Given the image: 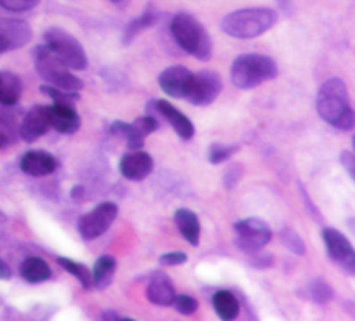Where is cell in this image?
I'll return each mask as SVG.
<instances>
[{"mask_svg": "<svg viewBox=\"0 0 355 321\" xmlns=\"http://www.w3.org/2000/svg\"><path fill=\"white\" fill-rule=\"evenodd\" d=\"M174 309L178 311L180 314H185V316H190V314H194L198 311L199 304L196 298L189 297V295H174L173 304H171Z\"/></svg>", "mask_w": 355, "mask_h": 321, "instance_id": "4dcf8cb0", "label": "cell"}, {"mask_svg": "<svg viewBox=\"0 0 355 321\" xmlns=\"http://www.w3.org/2000/svg\"><path fill=\"white\" fill-rule=\"evenodd\" d=\"M322 236H323V243H325V249H327L332 261H334L339 268H343L348 275H354L355 252L350 240H348L343 233H339L338 229H332V227L323 229Z\"/></svg>", "mask_w": 355, "mask_h": 321, "instance_id": "30bf717a", "label": "cell"}, {"mask_svg": "<svg viewBox=\"0 0 355 321\" xmlns=\"http://www.w3.org/2000/svg\"><path fill=\"white\" fill-rule=\"evenodd\" d=\"M153 167V158L142 149H132L130 153L123 155L121 162H119V171H121L123 177L130 181L146 180L151 174Z\"/></svg>", "mask_w": 355, "mask_h": 321, "instance_id": "5bb4252c", "label": "cell"}, {"mask_svg": "<svg viewBox=\"0 0 355 321\" xmlns=\"http://www.w3.org/2000/svg\"><path fill=\"white\" fill-rule=\"evenodd\" d=\"M226 180H224V185H226V189H233L236 183H239L240 180V165L239 164H234L231 169H227L226 173Z\"/></svg>", "mask_w": 355, "mask_h": 321, "instance_id": "d590c367", "label": "cell"}, {"mask_svg": "<svg viewBox=\"0 0 355 321\" xmlns=\"http://www.w3.org/2000/svg\"><path fill=\"white\" fill-rule=\"evenodd\" d=\"M17 125V114L9 110V105L0 103V128L11 132Z\"/></svg>", "mask_w": 355, "mask_h": 321, "instance_id": "836d02e7", "label": "cell"}, {"mask_svg": "<svg viewBox=\"0 0 355 321\" xmlns=\"http://www.w3.org/2000/svg\"><path fill=\"white\" fill-rule=\"evenodd\" d=\"M33 59L37 75L41 76V80H44V84L64 89V91H73V93H78L84 87V82L73 75L71 69L46 44H40L34 49Z\"/></svg>", "mask_w": 355, "mask_h": 321, "instance_id": "5b68a950", "label": "cell"}, {"mask_svg": "<svg viewBox=\"0 0 355 321\" xmlns=\"http://www.w3.org/2000/svg\"><path fill=\"white\" fill-rule=\"evenodd\" d=\"M52 126H50L49 109L43 107V105H36V107H33V109L25 114L18 132H20V137L25 142H36Z\"/></svg>", "mask_w": 355, "mask_h": 321, "instance_id": "9a60e30c", "label": "cell"}, {"mask_svg": "<svg viewBox=\"0 0 355 321\" xmlns=\"http://www.w3.org/2000/svg\"><path fill=\"white\" fill-rule=\"evenodd\" d=\"M316 110L331 126L350 132L355 126V112L352 109L348 87L341 78H329L320 87L316 96Z\"/></svg>", "mask_w": 355, "mask_h": 321, "instance_id": "6da1fadb", "label": "cell"}, {"mask_svg": "<svg viewBox=\"0 0 355 321\" xmlns=\"http://www.w3.org/2000/svg\"><path fill=\"white\" fill-rule=\"evenodd\" d=\"M11 277V268L0 259V279H9Z\"/></svg>", "mask_w": 355, "mask_h": 321, "instance_id": "f35d334b", "label": "cell"}, {"mask_svg": "<svg viewBox=\"0 0 355 321\" xmlns=\"http://www.w3.org/2000/svg\"><path fill=\"white\" fill-rule=\"evenodd\" d=\"M155 21H157V15H155L153 11H146L144 15H141V17H137L135 20L130 21L125 28V36H123L125 44L132 43V41L135 40V36H139L142 31H146V28H150L151 25H155Z\"/></svg>", "mask_w": 355, "mask_h": 321, "instance_id": "484cf974", "label": "cell"}, {"mask_svg": "<svg viewBox=\"0 0 355 321\" xmlns=\"http://www.w3.org/2000/svg\"><path fill=\"white\" fill-rule=\"evenodd\" d=\"M279 75L277 62L261 53H243L231 66V84L239 89H254Z\"/></svg>", "mask_w": 355, "mask_h": 321, "instance_id": "277c9868", "label": "cell"}, {"mask_svg": "<svg viewBox=\"0 0 355 321\" xmlns=\"http://www.w3.org/2000/svg\"><path fill=\"white\" fill-rule=\"evenodd\" d=\"M309 293L311 298L315 302H318V304H327V302H331L332 297H334V291H332L331 286L325 281H322V279H316V281L311 282Z\"/></svg>", "mask_w": 355, "mask_h": 321, "instance_id": "f1b7e54d", "label": "cell"}, {"mask_svg": "<svg viewBox=\"0 0 355 321\" xmlns=\"http://www.w3.org/2000/svg\"><path fill=\"white\" fill-rule=\"evenodd\" d=\"M148 109L155 110L158 116L164 117V119L173 126V130L178 133V137H180L182 141H190V139L194 137L196 130L194 125L190 123L189 117H187L185 114L180 112V110H178L174 105H171L167 100L151 101V103L148 105Z\"/></svg>", "mask_w": 355, "mask_h": 321, "instance_id": "4fadbf2b", "label": "cell"}, {"mask_svg": "<svg viewBox=\"0 0 355 321\" xmlns=\"http://www.w3.org/2000/svg\"><path fill=\"white\" fill-rule=\"evenodd\" d=\"M44 44L55 53L59 59L68 66L69 69H87L89 59L85 55L84 46L80 44V41L77 37L69 34L68 31L61 27H50L44 31L43 34Z\"/></svg>", "mask_w": 355, "mask_h": 321, "instance_id": "8992f818", "label": "cell"}, {"mask_svg": "<svg viewBox=\"0 0 355 321\" xmlns=\"http://www.w3.org/2000/svg\"><path fill=\"white\" fill-rule=\"evenodd\" d=\"M110 133L125 139L130 149L144 148V137L135 130V126L128 125V123H125V121H114L112 125H110Z\"/></svg>", "mask_w": 355, "mask_h": 321, "instance_id": "cb8c5ba5", "label": "cell"}, {"mask_svg": "<svg viewBox=\"0 0 355 321\" xmlns=\"http://www.w3.org/2000/svg\"><path fill=\"white\" fill-rule=\"evenodd\" d=\"M41 0H0V8L11 12H25L36 8Z\"/></svg>", "mask_w": 355, "mask_h": 321, "instance_id": "1f68e13d", "label": "cell"}, {"mask_svg": "<svg viewBox=\"0 0 355 321\" xmlns=\"http://www.w3.org/2000/svg\"><path fill=\"white\" fill-rule=\"evenodd\" d=\"M339 160H341V165H345V169L348 171V176L354 177V165H355V158L354 155H352L350 151H345L341 153V157H339Z\"/></svg>", "mask_w": 355, "mask_h": 321, "instance_id": "8d00e7d4", "label": "cell"}, {"mask_svg": "<svg viewBox=\"0 0 355 321\" xmlns=\"http://www.w3.org/2000/svg\"><path fill=\"white\" fill-rule=\"evenodd\" d=\"M214 302V309L215 313L218 314V318L224 321H231L234 318H239L240 314V302L239 298L234 297L231 291H226V289H220L211 298Z\"/></svg>", "mask_w": 355, "mask_h": 321, "instance_id": "44dd1931", "label": "cell"}, {"mask_svg": "<svg viewBox=\"0 0 355 321\" xmlns=\"http://www.w3.org/2000/svg\"><path fill=\"white\" fill-rule=\"evenodd\" d=\"M132 125L135 126V130H137V132L141 133L142 137L150 135V133H153L155 130L158 128L157 117H153V116H144V117H137V119L133 121Z\"/></svg>", "mask_w": 355, "mask_h": 321, "instance_id": "d6a6232c", "label": "cell"}, {"mask_svg": "<svg viewBox=\"0 0 355 321\" xmlns=\"http://www.w3.org/2000/svg\"><path fill=\"white\" fill-rule=\"evenodd\" d=\"M174 222H176V227L180 229L182 236L190 245L198 247L199 240H201V225H199L198 215L187 208H180L174 213Z\"/></svg>", "mask_w": 355, "mask_h": 321, "instance_id": "d6986e66", "label": "cell"}, {"mask_svg": "<svg viewBox=\"0 0 355 321\" xmlns=\"http://www.w3.org/2000/svg\"><path fill=\"white\" fill-rule=\"evenodd\" d=\"M277 24V12L270 8H245L222 18V33L236 40H252Z\"/></svg>", "mask_w": 355, "mask_h": 321, "instance_id": "7a4b0ae2", "label": "cell"}, {"mask_svg": "<svg viewBox=\"0 0 355 321\" xmlns=\"http://www.w3.org/2000/svg\"><path fill=\"white\" fill-rule=\"evenodd\" d=\"M281 240H283V243L286 245V249L291 250L293 254H299V256H304V254H306V243H304V240L300 238V234L295 233L293 229H283V231H281Z\"/></svg>", "mask_w": 355, "mask_h": 321, "instance_id": "f546056e", "label": "cell"}, {"mask_svg": "<svg viewBox=\"0 0 355 321\" xmlns=\"http://www.w3.org/2000/svg\"><path fill=\"white\" fill-rule=\"evenodd\" d=\"M33 40V28L27 21L0 17V53L25 46Z\"/></svg>", "mask_w": 355, "mask_h": 321, "instance_id": "7c38bea8", "label": "cell"}, {"mask_svg": "<svg viewBox=\"0 0 355 321\" xmlns=\"http://www.w3.org/2000/svg\"><path fill=\"white\" fill-rule=\"evenodd\" d=\"M80 192H82V186H75V189L71 190V197H73V199H77V201H80V199H82Z\"/></svg>", "mask_w": 355, "mask_h": 321, "instance_id": "60d3db41", "label": "cell"}, {"mask_svg": "<svg viewBox=\"0 0 355 321\" xmlns=\"http://www.w3.org/2000/svg\"><path fill=\"white\" fill-rule=\"evenodd\" d=\"M236 247L245 254H258L272 240V231L265 220L256 217L243 218L234 224Z\"/></svg>", "mask_w": 355, "mask_h": 321, "instance_id": "52a82bcc", "label": "cell"}, {"mask_svg": "<svg viewBox=\"0 0 355 321\" xmlns=\"http://www.w3.org/2000/svg\"><path fill=\"white\" fill-rule=\"evenodd\" d=\"M49 109L50 126L55 128L59 133L71 135L80 128V116L77 114L75 107L68 103H53Z\"/></svg>", "mask_w": 355, "mask_h": 321, "instance_id": "e0dca14e", "label": "cell"}, {"mask_svg": "<svg viewBox=\"0 0 355 321\" xmlns=\"http://www.w3.org/2000/svg\"><path fill=\"white\" fill-rule=\"evenodd\" d=\"M40 91L43 94H46L49 98H52L53 103H68L75 105L78 100H80V94L73 93V91H64V89H57L53 85L43 84L40 87Z\"/></svg>", "mask_w": 355, "mask_h": 321, "instance_id": "4316f807", "label": "cell"}, {"mask_svg": "<svg viewBox=\"0 0 355 321\" xmlns=\"http://www.w3.org/2000/svg\"><path fill=\"white\" fill-rule=\"evenodd\" d=\"M21 80L18 75L11 71H0V103L2 105H17L21 98Z\"/></svg>", "mask_w": 355, "mask_h": 321, "instance_id": "ffe728a7", "label": "cell"}, {"mask_svg": "<svg viewBox=\"0 0 355 321\" xmlns=\"http://www.w3.org/2000/svg\"><path fill=\"white\" fill-rule=\"evenodd\" d=\"M57 263H59V265H61L66 272L71 273L73 277L80 282L82 288L84 289L93 288V275H91V272H89L87 266L82 265V263H78V261H73V259H69V257H59V259H57Z\"/></svg>", "mask_w": 355, "mask_h": 321, "instance_id": "d4e9b609", "label": "cell"}, {"mask_svg": "<svg viewBox=\"0 0 355 321\" xmlns=\"http://www.w3.org/2000/svg\"><path fill=\"white\" fill-rule=\"evenodd\" d=\"M57 167H59L57 158L53 157V155H50V153L41 151V149L25 153L20 160V169L24 171L25 174L34 177L49 176V174L55 173Z\"/></svg>", "mask_w": 355, "mask_h": 321, "instance_id": "2e32d148", "label": "cell"}, {"mask_svg": "<svg viewBox=\"0 0 355 321\" xmlns=\"http://www.w3.org/2000/svg\"><path fill=\"white\" fill-rule=\"evenodd\" d=\"M279 2V8L283 9V11H286V15H291L293 12V2L291 0H277Z\"/></svg>", "mask_w": 355, "mask_h": 321, "instance_id": "74e56055", "label": "cell"}, {"mask_svg": "<svg viewBox=\"0 0 355 321\" xmlns=\"http://www.w3.org/2000/svg\"><path fill=\"white\" fill-rule=\"evenodd\" d=\"M222 76L214 69H202V71L194 73L192 87L187 96V100L196 107H206L211 105L222 93Z\"/></svg>", "mask_w": 355, "mask_h": 321, "instance_id": "9c48e42d", "label": "cell"}, {"mask_svg": "<svg viewBox=\"0 0 355 321\" xmlns=\"http://www.w3.org/2000/svg\"><path fill=\"white\" fill-rule=\"evenodd\" d=\"M20 275L31 284H40V282L49 281L52 270L41 257H27L20 266Z\"/></svg>", "mask_w": 355, "mask_h": 321, "instance_id": "603a6c76", "label": "cell"}, {"mask_svg": "<svg viewBox=\"0 0 355 321\" xmlns=\"http://www.w3.org/2000/svg\"><path fill=\"white\" fill-rule=\"evenodd\" d=\"M189 256L185 252H167V254H162L160 256V265L164 266H180L183 263H187Z\"/></svg>", "mask_w": 355, "mask_h": 321, "instance_id": "e575fe53", "label": "cell"}, {"mask_svg": "<svg viewBox=\"0 0 355 321\" xmlns=\"http://www.w3.org/2000/svg\"><path fill=\"white\" fill-rule=\"evenodd\" d=\"M174 295H176V291H174V286L171 282L169 275L164 272H155L150 277L148 288H146V297H148V300L155 305L167 307V305L173 304Z\"/></svg>", "mask_w": 355, "mask_h": 321, "instance_id": "ac0fdd59", "label": "cell"}, {"mask_svg": "<svg viewBox=\"0 0 355 321\" xmlns=\"http://www.w3.org/2000/svg\"><path fill=\"white\" fill-rule=\"evenodd\" d=\"M110 2H112V4H117V6L125 4V0H110Z\"/></svg>", "mask_w": 355, "mask_h": 321, "instance_id": "b9f144b4", "label": "cell"}, {"mask_svg": "<svg viewBox=\"0 0 355 321\" xmlns=\"http://www.w3.org/2000/svg\"><path fill=\"white\" fill-rule=\"evenodd\" d=\"M117 263L112 256L98 257L93 268V286L96 289H107L114 281Z\"/></svg>", "mask_w": 355, "mask_h": 321, "instance_id": "7402d4cb", "label": "cell"}, {"mask_svg": "<svg viewBox=\"0 0 355 321\" xmlns=\"http://www.w3.org/2000/svg\"><path fill=\"white\" fill-rule=\"evenodd\" d=\"M239 151V146L236 144H220V142H215V144L210 146V151H208V160L210 164L218 165V164H224L226 160H230L233 157L234 153Z\"/></svg>", "mask_w": 355, "mask_h": 321, "instance_id": "83f0119b", "label": "cell"}, {"mask_svg": "<svg viewBox=\"0 0 355 321\" xmlns=\"http://www.w3.org/2000/svg\"><path fill=\"white\" fill-rule=\"evenodd\" d=\"M194 80V73L189 71L185 66H171L164 69L158 76V85L166 94L176 100H187Z\"/></svg>", "mask_w": 355, "mask_h": 321, "instance_id": "8fae6325", "label": "cell"}, {"mask_svg": "<svg viewBox=\"0 0 355 321\" xmlns=\"http://www.w3.org/2000/svg\"><path fill=\"white\" fill-rule=\"evenodd\" d=\"M8 144H9V137L6 135L4 132H0V149L6 148Z\"/></svg>", "mask_w": 355, "mask_h": 321, "instance_id": "ab89813d", "label": "cell"}, {"mask_svg": "<svg viewBox=\"0 0 355 321\" xmlns=\"http://www.w3.org/2000/svg\"><path fill=\"white\" fill-rule=\"evenodd\" d=\"M117 211L119 208L114 202H101V205L94 206L91 211L84 213L77 224L80 236L87 241L100 238L114 224V220L117 218Z\"/></svg>", "mask_w": 355, "mask_h": 321, "instance_id": "ba28073f", "label": "cell"}, {"mask_svg": "<svg viewBox=\"0 0 355 321\" xmlns=\"http://www.w3.org/2000/svg\"><path fill=\"white\" fill-rule=\"evenodd\" d=\"M171 34L174 41L180 44V49L194 55L196 59L202 62L211 59L214 44H211L210 34L206 33V28L192 15H187V12L174 15L171 20Z\"/></svg>", "mask_w": 355, "mask_h": 321, "instance_id": "3957f363", "label": "cell"}]
</instances>
